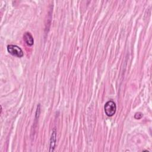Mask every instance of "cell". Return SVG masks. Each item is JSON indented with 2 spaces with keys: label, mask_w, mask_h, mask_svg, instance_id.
Instances as JSON below:
<instances>
[{
  "label": "cell",
  "mask_w": 152,
  "mask_h": 152,
  "mask_svg": "<svg viewBox=\"0 0 152 152\" xmlns=\"http://www.w3.org/2000/svg\"><path fill=\"white\" fill-rule=\"evenodd\" d=\"M57 141V131L56 129H54L52 131V134L51 135V137L50 139V150L49 151H53L54 150L55 144Z\"/></svg>",
  "instance_id": "cell-3"
},
{
  "label": "cell",
  "mask_w": 152,
  "mask_h": 152,
  "mask_svg": "<svg viewBox=\"0 0 152 152\" xmlns=\"http://www.w3.org/2000/svg\"><path fill=\"white\" fill-rule=\"evenodd\" d=\"M23 39L26 44L29 46H32L34 43V40L32 35L29 32H26L23 35Z\"/></svg>",
  "instance_id": "cell-4"
},
{
  "label": "cell",
  "mask_w": 152,
  "mask_h": 152,
  "mask_svg": "<svg viewBox=\"0 0 152 152\" xmlns=\"http://www.w3.org/2000/svg\"><path fill=\"white\" fill-rule=\"evenodd\" d=\"M142 116H143V114L141 113H140V112H138V113H135V115L134 116V118L135 119H141L142 118Z\"/></svg>",
  "instance_id": "cell-5"
},
{
  "label": "cell",
  "mask_w": 152,
  "mask_h": 152,
  "mask_svg": "<svg viewBox=\"0 0 152 152\" xmlns=\"http://www.w3.org/2000/svg\"><path fill=\"white\" fill-rule=\"evenodd\" d=\"M7 51L10 54L19 58H21L24 55V53L22 49L17 45H8Z\"/></svg>",
  "instance_id": "cell-2"
},
{
  "label": "cell",
  "mask_w": 152,
  "mask_h": 152,
  "mask_svg": "<svg viewBox=\"0 0 152 152\" xmlns=\"http://www.w3.org/2000/svg\"><path fill=\"white\" fill-rule=\"evenodd\" d=\"M104 109L105 113L108 116H112L116 112V106L114 102L109 100L105 103Z\"/></svg>",
  "instance_id": "cell-1"
}]
</instances>
